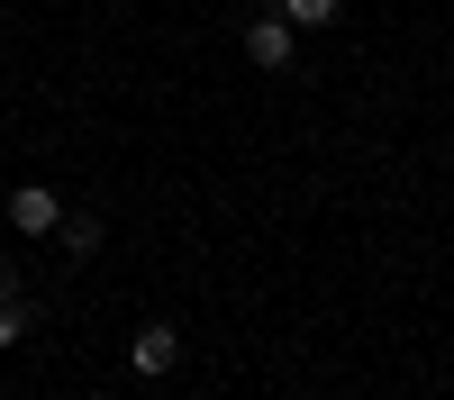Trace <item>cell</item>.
<instances>
[{
	"label": "cell",
	"instance_id": "cell-1",
	"mask_svg": "<svg viewBox=\"0 0 454 400\" xmlns=\"http://www.w3.org/2000/svg\"><path fill=\"white\" fill-rule=\"evenodd\" d=\"M173 364H182V327H173V318H145L137 337H128V373H137V382H164Z\"/></svg>",
	"mask_w": 454,
	"mask_h": 400
},
{
	"label": "cell",
	"instance_id": "cell-2",
	"mask_svg": "<svg viewBox=\"0 0 454 400\" xmlns=\"http://www.w3.org/2000/svg\"><path fill=\"white\" fill-rule=\"evenodd\" d=\"M55 228H64V200L46 182H19L10 192V237H55Z\"/></svg>",
	"mask_w": 454,
	"mask_h": 400
},
{
	"label": "cell",
	"instance_id": "cell-3",
	"mask_svg": "<svg viewBox=\"0 0 454 400\" xmlns=\"http://www.w3.org/2000/svg\"><path fill=\"white\" fill-rule=\"evenodd\" d=\"M291 36H300V27H291L282 10L254 19V27H246V64H254V73H291Z\"/></svg>",
	"mask_w": 454,
	"mask_h": 400
},
{
	"label": "cell",
	"instance_id": "cell-4",
	"mask_svg": "<svg viewBox=\"0 0 454 400\" xmlns=\"http://www.w3.org/2000/svg\"><path fill=\"white\" fill-rule=\"evenodd\" d=\"M27 337V291H19V273L0 264V346H19Z\"/></svg>",
	"mask_w": 454,
	"mask_h": 400
},
{
	"label": "cell",
	"instance_id": "cell-5",
	"mask_svg": "<svg viewBox=\"0 0 454 400\" xmlns=\"http://www.w3.org/2000/svg\"><path fill=\"white\" fill-rule=\"evenodd\" d=\"M55 237H64L73 255H100V237H109V228H100L91 209H64V228H55Z\"/></svg>",
	"mask_w": 454,
	"mask_h": 400
},
{
	"label": "cell",
	"instance_id": "cell-6",
	"mask_svg": "<svg viewBox=\"0 0 454 400\" xmlns=\"http://www.w3.org/2000/svg\"><path fill=\"white\" fill-rule=\"evenodd\" d=\"M273 10H282V19H291V27H327V19H336V10H346V0H273Z\"/></svg>",
	"mask_w": 454,
	"mask_h": 400
},
{
	"label": "cell",
	"instance_id": "cell-7",
	"mask_svg": "<svg viewBox=\"0 0 454 400\" xmlns=\"http://www.w3.org/2000/svg\"><path fill=\"white\" fill-rule=\"evenodd\" d=\"M109 10H128V0H109Z\"/></svg>",
	"mask_w": 454,
	"mask_h": 400
}]
</instances>
